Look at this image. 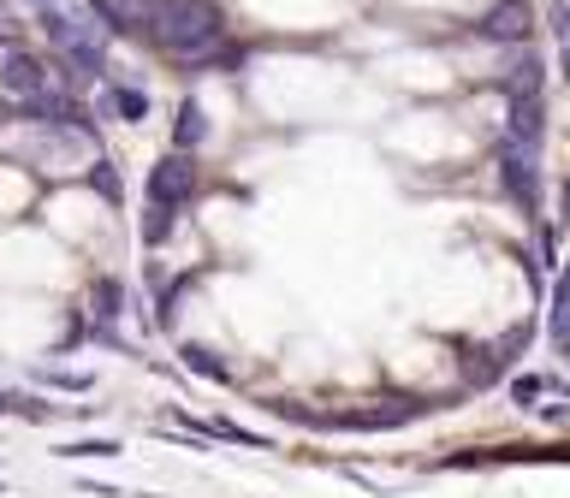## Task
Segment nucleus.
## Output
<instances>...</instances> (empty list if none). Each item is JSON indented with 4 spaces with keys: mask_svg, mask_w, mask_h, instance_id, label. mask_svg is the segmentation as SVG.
<instances>
[{
    "mask_svg": "<svg viewBox=\"0 0 570 498\" xmlns=\"http://www.w3.org/2000/svg\"><path fill=\"white\" fill-rule=\"evenodd\" d=\"M196 185H203V172H196V155H185V149L160 155L155 167H149V208H178V202H190Z\"/></svg>",
    "mask_w": 570,
    "mask_h": 498,
    "instance_id": "obj_2",
    "label": "nucleus"
},
{
    "mask_svg": "<svg viewBox=\"0 0 570 498\" xmlns=\"http://www.w3.org/2000/svg\"><path fill=\"white\" fill-rule=\"evenodd\" d=\"M541 155H529V149H517V142H499V185H505V196L517 208L529 213H541V167H534Z\"/></svg>",
    "mask_w": 570,
    "mask_h": 498,
    "instance_id": "obj_3",
    "label": "nucleus"
},
{
    "mask_svg": "<svg viewBox=\"0 0 570 498\" xmlns=\"http://www.w3.org/2000/svg\"><path fill=\"white\" fill-rule=\"evenodd\" d=\"M559 66H564V78H570V48H559Z\"/></svg>",
    "mask_w": 570,
    "mask_h": 498,
    "instance_id": "obj_25",
    "label": "nucleus"
},
{
    "mask_svg": "<svg viewBox=\"0 0 570 498\" xmlns=\"http://www.w3.org/2000/svg\"><path fill=\"white\" fill-rule=\"evenodd\" d=\"M142 36L173 53V60H203L226 42V12L214 7V0H155L149 12H142Z\"/></svg>",
    "mask_w": 570,
    "mask_h": 498,
    "instance_id": "obj_1",
    "label": "nucleus"
},
{
    "mask_svg": "<svg viewBox=\"0 0 570 498\" xmlns=\"http://www.w3.org/2000/svg\"><path fill=\"white\" fill-rule=\"evenodd\" d=\"M66 60L78 66L83 78H101V71H107V60H101V42H89V36H78V42L66 48Z\"/></svg>",
    "mask_w": 570,
    "mask_h": 498,
    "instance_id": "obj_16",
    "label": "nucleus"
},
{
    "mask_svg": "<svg viewBox=\"0 0 570 498\" xmlns=\"http://www.w3.org/2000/svg\"><path fill=\"white\" fill-rule=\"evenodd\" d=\"M541 137H547V101H541V96H523V101H511L505 142H517V149H529V155H541Z\"/></svg>",
    "mask_w": 570,
    "mask_h": 498,
    "instance_id": "obj_7",
    "label": "nucleus"
},
{
    "mask_svg": "<svg viewBox=\"0 0 570 498\" xmlns=\"http://www.w3.org/2000/svg\"><path fill=\"white\" fill-rule=\"evenodd\" d=\"M36 24L48 30V42H53V48H71V42H78V36H83V30L71 24L66 12H53V7H42V18H36Z\"/></svg>",
    "mask_w": 570,
    "mask_h": 498,
    "instance_id": "obj_17",
    "label": "nucleus"
},
{
    "mask_svg": "<svg viewBox=\"0 0 570 498\" xmlns=\"http://www.w3.org/2000/svg\"><path fill=\"white\" fill-rule=\"evenodd\" d=\"M36 7H48V0H36Z\"/></svg>",
    "mask_w": 570,
    "mask_h": 498,
    "instance_id": "obj_27",
    "label": "nucleus"
},
{
    "mask_svg": "<svg viewBox=\"0 0 570 498\" xmlns=\"http://www.w3.org/2000/svg\"><path fill=\"white\" fill-rule=\"evenodd\" d=\"M89 190H96L107 208H119V202H125V178H119L114 160H96V167H89Z\"/></svg>",
    "mask_w": 570,
    "mask_h": 498,
    "instance_id": "obj_15",
    "label": "nucleus"
},
{
    "mask_svg": "<svg viewBox=\"0 0 570 498\" xmlns=\"http://www.w3.org/2000/svg\"><path fill=\"white\" fill-rule=\"evenodd\" d=\"M7 119H18V107H7V101H0V124H7Z\"/></svg>",
    "mask_w": 570,
    "mask_h": 498,
    "instance_id": "obj_24",
    "label": "nucleus"
},
{
    "mask_svg": "<svg viewBox=\"0 0 570 498\" xmlns=\"http://www.w3.org/2000/svg\"><path fill=\"white\" fill-rule=\"evenodd\" d=\"M178 356H185L190 374H203V380H214V386H232V368L220 362V350H208V345H178Z\"/></svg>",
    "mask_w": 570,
    "mask_h": 498,
    "instance_id": "obj_11",
    "label": "nucleus"
},
{
    "mask_svg": "<svg viewBox=\"0 0 570 498\" xmlns=\"http://www.w3.org/2000/svg\"><path fill=\"white\" fill-rule=\"evenodd\" d=\"M89 309H96V327H114V320L125 315V285H119V279H96Z\"/></svg>",
    "mask_w": 570,
    "mask_h": 498,
    "instance_id": "obj_13",
    "label": "nucleus"
},
{
    "mask_svg": "<svg viewBox=\"0 0 570 498\" xmlns=\"http://www.w3.org/2000/svg\"><path fill=\"white\" fill-rule=\"evenodd\" d=\"M416 416H428V404L399 398V404H386V409H345V416H333L327 427H338V434H386V427H404V421H416Z\"/></svg>",
    "mask_w": 570,
    "mask_h": 498,
    "instance_id": "obj_4",
    "label": "nucleus"
},
{
    "mask_svg": "<svg viewBox=\"0 0 570 498\" xmlns=\"http://www.w3.org/2000/svg\"><path fill=\"white\" fill-rule=\"evenodd\" d=\"M60 457H71V462H83V457H119V439H78V445H66Z\"/></svg>",
    "mask_w": 570,
    "mask_h": 498,
    "instance_id": "obj_18",
    "label": "nucleus"
},
{
    "mask_svg": "<svg viewBox=\"0 0 570 498\" xmlns=\"http://www.w3.org/2000/svg\"><path fill=\"white\" fill-rule=\"evenodd\" d=\"M552 30H559V48H570V0H564L559 12H552Z\"/></svg>",
    "mask_w": 570,
    "mask_h": 498,
    "instance_id": "obj_22",
    "label": "nucleus"
},
{
    "mask_svg": "<svg viewBox=\"0 0 570 498\" xmlns=\"http://www.w3.org/2000/svg\"><path fill=\"white\" fill-rule=\"evenodd\" d=\"M523 345H529V327H511L505 338H499V345H488V350H481V362L470 356V362H463V374H470L475 386H493L499 374H505V368L517 362V350H523Z\"/></svg>",
    "mask_w": 570,
    "mask_h": 498,
    "instance_id": "obj_8",
    "label": "nucleus"
},
{
    "mask_svg": "<svg viewBox=\"0 0 570 498\" xmlns=\"http://www.w3.org/2000/svg\"><path fill=\"white\" fill-rule=\"evenodd\" d=\"M547 332L559 338V345L570 338V261H564V273L552 279V302H547Z\"/></svg>",
    "mask_w": 570,
    "mask_h": 498,
    "instance_id": "obj_12",
    "label": "nucleus"
},
{
    "mask_svg": "<svg viewBox=\"0 0 570 498\" xmlns=\"http://www.w3.org/2000/svg\"><path fill=\"white\" fill-rule=\"evenodd\" d=\"M559 350H564V356H570V338H564V345H559Z\"/></svg>",
    "mask_w": 570,
    "mask_h": 498,
    "instance_id": "obj_26",
    "label": "nucleus"
},
{
    "mask_svg": "<svg viewBox=\"0 0 570 498\" xmlns=\"http://www.w3.org/2000/svg\"><path fill=\"white\" fill-rule=\"evenodd\" d=\"M107 107H114V113L119 119H149V89H131V83H114V89H107Z\"/></svg>",
    "mask_w": 570,
    "mask_h": 498,
    "instance_id": "obj_14",
    "label": "nucleus"
},
{
    "mask_svg": "<svg viewBox=\"0 0 570 498\" xmlns=\"http://www.w3.org/2000/svg\"><path fill=\"white\" fill-rule=\"evenodd\" d=\"M0 18H7V12H0Z\"/></svg>",
    "mask_w": 570,
    "mask_h": 498,
    "instance_id": "obj_28",
    "label": "nucleus"
},
{
    "mask_svg": "<svg viewBox=\"0 0 570 498\" xmlns=\"http://www.w3.org/2000/svg\"><path fill=\"white\" fill-rule=\"evenodd\" d=\"M499 89H505V101H523V96H541V53L523 48L511 60V71L499 78Z\"/></svg>",
    "mask_w": 570,
    "mask_h": 498,
    "instance_id": "obj_9",
    "label": "nucleus"
},
{
    "mask_svg": "<svg viewBox=\"0 0 570 498\" xmlns=\"http://www.w3.org/2000/svg\"><path fill=\"white\" fill-rule=\"evenodd\" d=\"M475 36L481 42H505V48H523L529 42V0H499L475 18Z\"/></svg>",
    "mask_w": 570,
    "mask_h": 498,
    "instance_id": "obj_5",
    "label": "nucleus"
},
{
    "mask_svg": "<svg viewBox=\"0 0 570 498\" xmlns=\"http://www.w3.org/2000/svg\"><path fill=\"white\" fill-rule=\"evenodd\" d=\"M559 220L570 226V172H564V185H559Z\"/></svg>",
    "mask_w": 570,
    "mask_h": 498,
    "instance_id": "obj_23",
    "label": "nucleus"
},
{
    "mask_svg": "<svg viewBox=\"0 0 570 498\" xmlns=\"http://www.w3.org/2000/svg\"><path fill=\"white\" fill-rule=\"evenodd\" d=\"M208 137V113H203V101L196 96H185L178 101V113H173V149H185V155H196V142Z\"/></svg>",
    "mask_w": 570,
    "mask_h": 498,
    "instance_id": "obj_10",
    "label": "nucleus"
},
{
    "mask_svg": "<svg viewBox=\"0 0 570 498\" xmlns=\"http://www.w3.org/2000/svg\"><path fill=\"white\" fill-rule=\"evenodd\" d=\"M0 89L18 96V101L42 96L48 89V60H36V53H24V48H7V60H0Z\"/></svg>",
    "mask_w": 570,
    "mask_h": 498,
    "instance_id": "obj_6",
    "label": "nucleus"
},
{
    "mask_svg": "<svg viewBox=\"0 0 570 498\" xmlns=\"http://www.w3.org/2000/svg\"><path fill=\"white\" fill-rule=\"evenodd\" d=\"M48 386H60V391H89V374H48Z\"/></svg>",
    "mask_w": 570,
    "mask_h": 498,
    "instance_id": "obj_21",
    "label": "nucleus"
},
{
    "mask_svg": "<svg viewBox=\"0 0 570 498\" xmlns=\"http://www.w3.org/2000/svg\"><path fill=\"white\" fill-rule=\"evenodd\" d=\"M173 238V208H149V220H142V243H167Z\"/></svg>",
    "mask_w": 570,
    "mask_h": 498,
    "instance_id": "obj_19",
    "label": "nucleus"
},
{
    "mask_svg": "<svg viewBox=\"0 0 570 498\" xmlns=\"http://www.w3.org/2000/svg\"><path fill=\"white\" fill-rule=\"evenodd\" d=\"M541 391H547V380H534V374H517V380H511V398L523 404V409H529L534 398H541Z\"/></svg>",
    "mask_w": 570,
    "mask_h": 498,
    "instance_id": "obj_20",
    "label": "nucleus"
}]
</instances>
